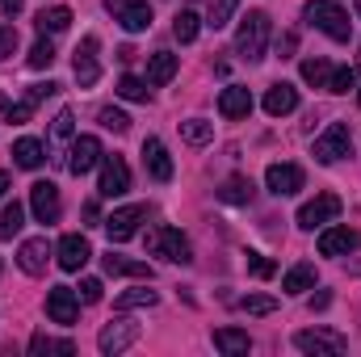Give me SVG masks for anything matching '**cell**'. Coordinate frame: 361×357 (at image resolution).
I'll return each mask as SVG.
<instances>
[{"label": "cell", "instance_id": "cell-50", "mask_svg": "<svg viewBox=\"0 0 361 357\" xmlns=\"http://www.w3.org/2000/svg\"><path fill=\"white\" fill-rule=\"evenodd\" d=\"M357 13H361V0H357Z\"/></svg>", "mask_w": 361, "mask_h": 357}, {"label": "cell", "instance_id": "cell-26", "mask_svg": "<svg viewBox=\"0 0 361 357\" xmlns=\"http://www.w3.org/2000/svg\"><path fill=\"white\" fill-rule=\"evenodd\" d=\"M252 193H257V189H252V181L248 177H227L223 181V189H219V198H223L227 206H248Z\"/></svg>", "mask_w": 361, "mask_h": 357}, {"label": "cell", "instance_id": "cell-27", "mask_svg": "<svg viewBox=\"0 0 361 357\" xmlns=\"http://www.w3.org/2000/svg\"><path fill=\"white\" fill-rule=\"evenodd\" d=\"M311 286H315V265H294V269H286V277H281L286 294H307Z\"/></svg>", "mask_w": 361, "mask_h": 357}, {"label": "cell", "instance_id": "cell-48", "mask_svg": "<svg viewBox=\"0 0 361 357\" xmlns=\"http://www.w3.org/2000/svg\"><path fill=\"white\" fill-rule=\"evenodd\" d=\"M328 303H332V298H328V294H315V298H311V311H324V307H328Z\"/></svg>", "mask_w": 361, "mask_h": 357}, {"label": "cell", "instance_id": "cell-2", "mask_svg": "<svg viewBox=\"0 0 361 357\" xmlns=\"http://www.w3.org/2000/svg\"><path fill=\"white\" fill-rule=\"evenodd\" d=\"M307 21L315 30H324L332 42H349L353 38V21H349V8L341 0H311L307 4Z\"/></svg>", "mask_w": 361, "mask_h": 357}, {"label": "cell", "instance_id": "cell-17", "mask_svg": "<svg viewBox=\"0 0 361 357\" xmlns=\"http://www.w3.org/2000/svg\"><path fill=\"white\" fill-rule=\"evenodd\" d=\"M101 164V139L97 135H80L76 143H72V160H68V169L76 173V177H85L89 169Z\"/></svg>", "mask_w": 361, "mask_h": 357}, {"label": "cell", "instance_id": "cell-29", "mask_svg": "<svg viewBox=\"0 0 361 357\" xmlns=\"http://www.w3.org/2000/svg\"><path fill=\"white\" fill-rule=\"evenodd\" d=\"M180 139H185L189 147H206V143L214 139V126H210L206 118H189V122H180Z\"/></svg>", "mask_w": 361, "mask_h": 357}, {"label": "cell", "instance_id": "cell-36", "mask_svg": "<svg viewBox=\"0 0 361 357\" xmlns=\"http://www.w3.org/2000/svg\"><path fill=\"white\" fill-rule=\"evenodd\" d=\"M51 63H55V47H51V38L42 34V38L30 47V68H38V72H42V68H51Z\"/></svg>", "mask_w": 361, "mask_h": 357}, {"label": "cell", "instance_id": "cell-1", "mask_svg": "<svg viewBox=\"0 0 361 357\" xmlns=\"http://www.w3.org/2000/svg\"><path fill=\"white\" fill-rule=\"evenodd\" d=\"M269 34H273L269 13H265V8H252V13L240 21V30H235V55H244L248 63H261L265 51H269Z\"/></svg>", "mask_w": 361, "mask_h": 357}, {"label": "cell", "instance_id": "cell-43", "mask_svg": "<svg viewBox=\"0 0 361 357\" xmlns=\"http://www.w3.org/2000/svg\"><path fill=\"white\" fill-rule=\"evenodd\" d=\"M13 51H17V30L13 25H0V63L13 59Z\"/></svg>", "mask_w": 361, "mask_h": 357}, {"label": "cell", "instance_id": "cell-38", "mask_svg": "<svg viewBox=\"0 0 361 357\" xmlns=\"http://www.w3.org/2000/svg\"><path fill=\"white\" fill-rule=\"evenodd\" d=\"M147 80H139V76H122L118 80V97H126V101H147Z\"/></svg>", "mask_w": 361, "mask_h": 357}, {"label": "cell", "instance_id": "cell-45", "mask_svg": "<svg viewBox=\"0 0 361 357\" xmlns=\"http://www.w3.org/2000/svg\"><path fill=\"white\" fill-rule=\"evenodd\" d=\"M30 353H34V357H42V353H55V341H51L47 332H34V337H30Z\"/></svg>", "mask_w": 361, "mask_h": 357}, {"label": "cell", "instance_id": "cell-24", "mask_svg": "<svg viewBox=\"0 0 361 357\" xmlns=\"http://www.w3.org/2000/svg\"><path fill=\"white\" fill-rule=\"evenodd\" d=\"M42 160H47V147L38 139H17L13 143V164L17 169H42Z\"/></svg>", "mask_w": 361, "mask_h": 357}, {"label": "cell", "instance_id": "cell-46", "mask_svg": "<svg viewBox=\"0 0 361 357\" xmlns=\"http://www.w3.org/2000/svg\"><path fill=\"white\" fill-rule=\"evenodd\" d=\"M55 92H59V85H55V80H47V85H30V92H25V97H30V101L38 105V101H47V97H55Z\"/></svg>", "mask_w": 361, "mask_h": 357}, {"label": "cell", "instance_id": "cell-39", "mask_svg": "<svg viewBox=\"0 0 361 357\" xmlns=\"http://www.w3.org/2000/svg\"><path fill=\"white\" fill-rule=\"evenodd\" d=\"M357 85V72L353 68H332V80H328V92H349Z\"/></svg>", "mask_w": 361, "mask_h": 357}, {"label": "cell", "instance_id": "cell-16", "mask_svg": "<svg viewBox=\"0 0 361 357\" xmlns=\"http://www.w3.org/2000/svg\"><path fill=\"white\" fill-rule=\"evenodd\" d=\"M55 253H59V269H68V273H76V269H85L92 261L89 240H85V236H76V231H72V236H63Z\"/></svg>", "mask_w": 361, "mask_h": 357}, {"label": "cell", "instance_id": "cell-32", "mask_svg": "<svg viewBox=\"0 0 361 357\" xmlns=\"http://www.w3.org/2000/svg\"><path fill=\"white\" fill-rule=\"evenodd\" d=\"M302 80L315 85V89H328V80H332V63H328V59H302Z\"/></svg>", "mask_w": 361, "mask_h": 357}, {"label": "cell", "instance_id": "cell-11", "mask_svg": "<svg viewBox=\"0 0 361 357\" xmlns=\"http://www.w3.org/2000/svg\"><path fill=\"white\" fill-rule=\"evenodd\" d=\"M101 198H122L130 189V169L122 156H101V181H97Z\"/></svg>", "mask_w": 361, "mask_h": 357}, {"label": "cell", "instance_id": "cell-40", "mask_svg": "<svg viewBox=\"0 0 361 357\" xmlns=\"http://www.w3.org/2000/svg\"><path fill=\"white\" fill-rule=\"evenodd\" d=\"M0 114H4V118H13V122H30L34 101H30V97H25V101H17V105H13V101H0Z\"/></svg>", "mask_w": 361, "mask_h": 357}, {"label": "cell", "instance_id": "cell-49", "mask_svg": "<svg viewBox=\"0 0 361 357\" xmlns=\"http://www.w3.org/2000/svg\"><path fill=\"white\" fill-rule=\"evenodd\" d=\"M4 189H8V173H0V198H4Z\"/></svg>", "mask_w": 361, "mask_h": 357}, {"label": "cell", "instance_id": "cell-7", "mask_svg": "<svg viewBox=\"0 0 361 357\" xmlns=\"http://www.w3.org/2000/svg\"><path fill=\"white\" fill-rule=\"evenodd\" d=\"M135 341H139V324H130V320H109V324L97 332V349H101L105 357L126 353Z\"/></svg>", "mask_w": 361, "mask_h": 357}, {"label": "cell", "instance_id": "cell-19", "mask_svg": "<svg viewBox=\"0 0 361 357\" xmlns=\"http://www.w3.org/2000/svg\"><path fill=\"white\" fill-rule=\"evenodd\" d=\"M143 164L156 181H173V160H169V147L160 139H143Z\"/></svg>", "mask_w": 361, "mask_h": 357}, {"label": "cell", "instance_id": "cell-10", "mask_svg": "<svg viewBox=\"0 0 361 357\" xmlns=\"http://www.w3.org/2000/svg\"><path fill=\"white\" fill-rule=\"evenodd\" d=\"M47 315H51L55 324L72 328L76 315H80V294H76L72 286H55V290H47Z\"/></svg>", "mask_w": 361, "mask_h": 357}, {"label": "cell", "instance_id": "cell-12", "mask_svg": "<svg viewBox=\"0 0 361 357\" xmlns=\"http://www.w3.org/2000/svg\"><path fill=\"white\" fill-rule=\"evenodd\" d=\"M30 210H34V219L38 223H59V189L51 185V181H34L30 185Z\"/></svg>", "mask_w": 361, "mask_h": 357}, {"label": "cell", "instance_id": "cell-5", "mask_svg": "<svg viewBox=\"0 0 361 357\" xmlns=\"http://www.w3.org/2000/svg\"><path fill=\"white\" fill-rule=\"evenodd\" d=\"M311 156H315L319 164H336V160L353 156V135H349V126H345V122H332V126L315 139Z\"/></svg>", "mask_w": 361, "mask_h": 357}, {"label": "cell", "instance_id": "cell-25", "mask_svg": "<svg viewBox=\"0 0 361 357\" xmlns=\"http://www.w3.org/2000/svg\"><path fill=\"white\" fill-rule=\"evenodd\" d=\"M105 273H109V277H147V282H152V265H147V261H126V257H118V253L105 257Z\"/></svg>", "mask_w": 361, "mask_h": 357}, {"label": "cell", "instance_id": "cell-34", "mask_svg": "<svg viewBox=\"0 0 361 357\" xmlns=\"http://www.w3.org/2000/svg\"><path fill=\"white\" fill-rule=\"evenodd\" d=\"M197 13H189V8H180L177 17H173V34H177V42H193L197 38Z\"/></svg>", "mask_w": 361, "mask_h": 357}, {"label": "cell", "instance_id": "cell-37", "mask_svg": "<svg viewBox=\"0 0 361 357\" xmlns=\"http://www.w3.org/2000/svg\"><path fill=\"white\" fill-rule=\"evenodd\" d=\"M97 118H101V126H105V131H114V135H126V131H130V118H126L122 109H114V105H105Z\"/></svg>", "mask_w": 361, "mask_h": 357}, {"label": "cell", "instance_id": "cell-3", "mask_svg": "<svg viewBox=\"0 0 361 357\" xmlns=\"http://www.w3.org/2000/svg\"><path fill=\"white\" fill-rule=\"evenodd\" d=\"M294 349L315 357H341L349 349V341L341 332H332V328H302V332H294Z\"/></svg>", "mask_w": 361, "mask_h": 357}, {"label": "cell", "instance_id": "cell-51", "mask_svg": "<svg viewBox=\"0 0 361 357\" xmlns=\"http://www.w3.org/2000/svg\"><path fill=\"white\" fill-rule=\"evenodd\" d=\"M357 101H361V89H357Z\"/></svg>", "mask_w": 361, "mask_h": 357}, {"label": "cell", "instance_id": "cell-20", "mask_svg": "<svg viewBox=\"0 0 361 357\" xmlns=\"http://www.w3.org/2000/svg\"><path fill=\"white\" fill-rule=\"evenodd\" d=\"M219 114L223 118H248L252 114V92L244 85H231V89L219 92Z\"/></svg>", "mask_w": 361, "mask_h": 357}, {"label": "cell", "instance_id": "cell-42", "mask_svg": "<svg viewBox=\"0 0 361 357\" xmlns=\"http://www.w3.org/2000/svg\"><path fill=\"white\" fill-rule=\"evenodd\" d=\"M244 261H248V273H252V277H273V273H277V265H273L269 257H261V253H248Z\"/></svg>", "mask_w": 361, "mask_h": 357}, {"label": "cell", "instance_id": "cell-18", "mask_svg": "<svg viewBox=\"0 0 361 357\" xmlns=\"http://www.w3.org/2000/svg\"><path fill=\"white\" fill-rule=\"evenodd\" d=\"M357 248V231H349V227H324L319 231V253L324 257H349Z\"/></svg>", "mask_w": 361, "mask_h": 357}, {"label": "cell", "instance_id": "cell-31", "mask_svg": "<svg viewBox=\"0 0 361 357\" xmlns=\"http://www.w3.org/2000/svg\"><path fill=\"white\" fill-rule=\"evenodd\" d=\"M21 227H25V206H21V202H8V206L0 210V240H13Z\"/></svg>", "mask_w": 361, "mask_h": 357}, {"label": "cell", "instance_id": "cell-28", "mask_svg": "<svg viewBox=\"0 0 361 357\" xmlns=\"http://www.w3.org/2000/svg\"><path fill=\"white\" fill-rule=\"evenodd\" d=\"M72 25V8L68 4H55V8H42L38 13V30L42 34H63Z\"/></svg>", "mask_w": 361, "mask_h": 357}, {"label": "cell", "instance_id": "cell-23", "mask_svg": "<svg viewBox=\"0 0 361 357\" xmlns=\"http://www.w3.org/2000/svg\"><path fill=\"white\" fill-rule=\"evenodd\" d=\"M214 349H219V353L240 357V353H248V349H252V337H248V332H240V328H214Z\"/></svg>", "mask_w": 361, "mask_h": 357}, {"label": "cell", "instance_id": "cell-44", "mask_svg": "<svg viewBox=\"0 0 361 357\" xmlns=\"http://www.w3.org/2000/svg\"><path fill=\"white\" fill-rule=\"evenodd\" d=\"M101 290H105V286H101L97 277H85V282H80V303H101Z\"/></svg>", "mask_w": 361, "mask_h": 357}, {"label": "cell", "instance_id": "cell-14", "mask_svg": "<svg viewBox=\"0 0 361 357\" xmlns=\"http://www.w3.org/2000/svg\"><path fill=\"white\" fill-rule=\"evenodd\" d=\"M97 38H85L80 47H76V59H72V72H76V80H80V89H92L97 80H101V63H97Z\"/></svg>", "mask_w": 361, "mask_h": 357}, {"label": "cell", "instance_id": "cell-6", "mask_svg": "<svg viewBox=\"0 0 361 357\" xmlns=\"http://www.w3.org/2000/svg\"><path fill=\"white\" fill-rule=\"evenodd\" d=\"M109 17L126 30V34H143L152 25V4L147 0H105Z\"/></svg>", "mask_w": 361, "mask_h": 357}, {"label": "cell", "instance_id": "cell-9", "mask_svg": "<svg viewBox=\"0 0 361 357\" xmlns=\"http://www.w3.org/2000/svg\"><path fill=\"white\" fill-rule=\"evenodd\" d=\"M147 219V206L143 202H135V206H122V210H114L109 219H105V236L114 240V244H122V240H130L135 231H139V223Z\"/></svg>", "mask_w": 361, "mask_h": 357}, {"label": "cell", "instance_id": "cell-33", "mask_svg": "<svg viewBox=\"0 0 361 357\" xmlns=\"http://www.w3.org/2000/svg\"><path fill=\"white\" fill-rule=\"evenodd\" d=\"M240 8V0H210V13H206V25L210 30H223L231 21V13Z\"/></svg>", "mask_w": 361, "mask_h": 357}, {"label": "cell", "instance_id": "cell-21", "mask_svg": "<svg viewBox=\"0 0 361 357\" xmlns=\"http://www.w3.org/2000/svg\"><path fill=\"white\" fill-rule=\"evenodd\" d=\"M298 109V89L294 85H273L265 92V114L269 118H286V114H294Z\"/></svg>", "mask_w": 361, "mask_h": 357}, {"label": "cell", "instance_id": "cell-15", "mask_svg": "<svg viewBox=\"0 0 361 357\" xmlns=\"http://www.w3.org/2000/svg\"><path fill=\"white\" fill-rule=\"evenodd\" d=\"M302 169L298 164H269L265 169V185H269V193H277V198H294L298 189H302Z\"/></svg>", "mask_w": 361, "mask_h": 357}, {"label": "cell", "instance_id": "cell-22", "mask_svg": "<svg viewBox=\"0 0 361 357\" xmlns=\"http://www.w3.org/2000/svg\"><path fill=\"white\" fill-rule=\"evenodd\" d=\"M173 76H177V55H173V51H156V55L147 59V85L160 89V85H169Z\"/></svg>", "mask_w": 361, "mask_h": 357}, {"label": "cell", "instance_id": "cell-8", "mask_svg": "<svg viewBox=\"0 0 361 357\" xmlns=\"http://www.w3.org/2000/svg\"><path fill=\"white\" fill-rule=\"evenodd\" d=\"M332 219H341V198H336V193H315V198L298 210V227H302V231H315V227H324V223H332Z\"/></svg>", "mask_w": 361, "mask_h": 357}, {"label": "cell", "instance_id": "cell-41", "mask_svg": "<svg viewBox=\"0 0 361 357\" xmlns=\"http://www.w3.org/2000/svg\"><path fill=\"white\" fill-rule=\"evenodd\" d=\"M72 131H76V114H72V109H59L55 122H51V135H55V139H72Z\"/></svg>", "mask_w": 361, "mask_h": 357}, {"label": "cell", "instance_id": "cell-13", "mask_svg": "<svg viewBox=\"0 0 361 357\" xmlns=\"http://www.w3.org/2000/svg\"><path fill=\"white\" fill-rule=\"evenodd\" d=\"M51 240L47 236H34V240H25L21 248H17V265L21 273H30V277H38V273H47V261H51Z\"/></svg>", "mask_w": 361, "mask_h": 357}, {"label": "cell", "instance_id": "cell-30", "mask_svg": "<svg viewBox=\"0 0 361 357\" xmlns=\"http://www.w3.org/2000/svg\"><path fill=\"white\" fill-rule=\"evenodd\" d=\"M156 303H160V294H156V290H147V286L126 290V294H118V298H114V307H118V311H139V307H156Z\"/></svg>", "mask_w": 361, "mask_h": 357}, {"label": "cell", "instance_id": "cell-47", "mask_svg": "<svg viewBox=\"0 0 361 357\" xmlns=\"http://www.w3.org/2000/svg\"><path fill=\"white\" fill-rule=\"evenodd\" d=\"M21 8H25V0H4V13H8V17H17Z\"/></svg>", "mask_w": 361, "mask_h": 357}, {"label": "cell", "instance_id": "cell-35", "mask_svg": "<svg viewBox=\"0 0 361 357\" xmlns=\"http://www.w3.org/2000/svg\"><path fill=\"white\" fill-rule=\"evenodd\" d=\"M240 311L244 315H273L277 311V298L273 294H248V298H240Z\"/></svg>", "mask_w": 361, "mask_h": 357}, {"label": "cell", "instance_id": "cell-4", "mask_svg": "<svg viewBox=\"0 0 361 357\" xmlns=\"http://www.w3.org/2000/svg\"><path fill=\"white\" fill-rule=\"evenodd\" d=\"M147 253H152V257H164V261H173V265H189V261H193V248H189V240L180 236L177 227H156V231L147 236Z\"/></svg>", "mask_w": 361, "mask_h": 357}]
</instances>
